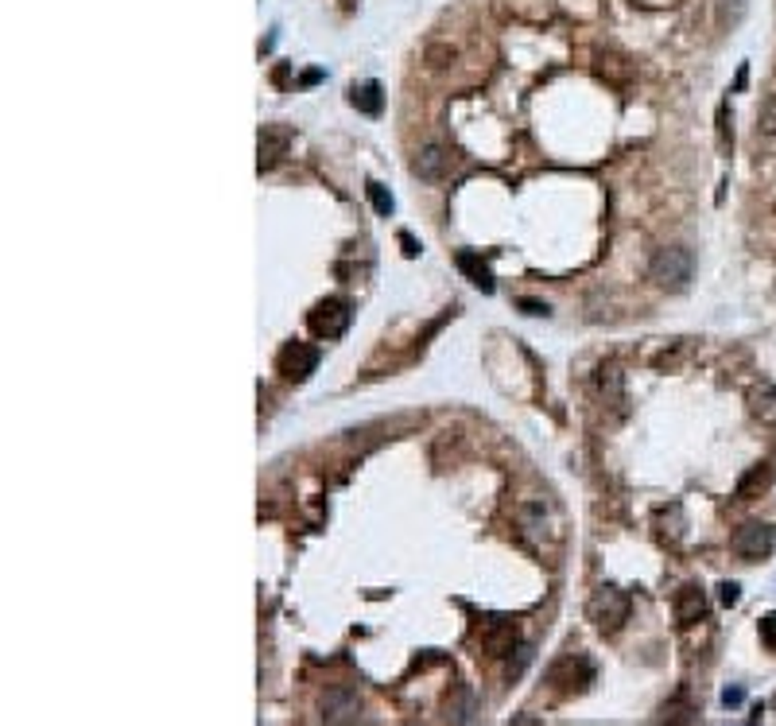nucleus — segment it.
Wrapping results in <instances>:
<instances>
[{
	"instance_id": "ddd939ff",
	"label": "nucleus",
	"mask_w": 776,
	"mask_h": 726,
	"mask_svg": "<svg viewBox=\"0 0 776 726\" xmlns=\"http://www.w3.org/2000/svg\"><path fill=\"white\" fill-rule=\"evenodd\" d=\"M551 680L563 683V691H582L594 680V665L590 660H582V657L563 660V665H556V672H551Z\"/></svg>"
},
{
	"instance_id": "a878e982",
	"label": "nucleus",
	"mask_w": 776,
	"mask_h": 726,
	"mask_svg": "<svg viewBox=\"0 0 776 726\" xmlns=\"http://www.w3.org/2000/svg\"><path fill=\"white\" fill-rule=\"evenodd\" d=\"M528 660H532V649H524L520 645V657H516V665H513V676H520V672H524V665Z\"/></svg>"
},
{
	"instance_id": "dca6fc26",
	"label": "nucleus",
	"mask_w": 776,
	"mask_h": 726,
	"mask_svg": "<svg viewBox=\"0 0 776 726\" xmlns=\"http://www.w3.org/2000/svg\"><path fill=\"white\" fill-rule=\"evenodd\" d=\"M769 482H772V463H757V466H753L749 474L738 482V497H741V501H749L753 494H761V489L769 486Z\"/></svg>"
},
{
	"instance_id": "9b49d317",
	"label": "nucleus",
	"mask_w": 776,
	"mask_h": 726,
	"mask_svg": "<svg viewBox=\"0 0 776 726\" xmlns=\"http://www.w3.org/2000/svg\"><path fill=\"white\" fill-rule=\"evenodd\" d=\"M288 144H292V128H284V125H264V128H260V144H257V152H260V171L280 164V156L288 152Z\"/></svg>"
},
{
	"instance_id": "5701e85b",
	"label": "nucleus",
	"mask_w": 776,
	"mask_h": 726,
	"mask_svg": "<svg viewBox=\"0 0 776 726\" xmlns=\"http://www.w3.org/2000/svg\"><path fill=\"white\" fill-rule=\"evenodd\" d=\"M761 641H764V649H769V653H776V610L761 617Z\"/></svg>"
},
{
	"instance_id": "bb28decb",
	"label": "nucleus",
	"mask_w": 776,
	"mask_h": 726,
	"mask_svg": "<svg viewBox=\"0 0 776 726\" xmlns=\"http://www.w3.org/2000/svg\"><path fill=\"white\" fill-rule=\"evenodd\" d=\"M741 699H746V696H741V688H730L726 696H722V703H726V707H738Z\"/></svg>"
},
{
	"instance_id": "f8f14e48",
	"label": "nucleus",
	"mask_w": 776,
	"mask_h": 726,
	"mask_svg": "<svg viewBox=\"0 0 776 726\" xmlns=\"http://www.w3.org/2000/svg\"><path fill=\"white\" fill-rule=\"evenodd\" d=\"M482 649L489 657H508L516 649V629L508 622H485L482 625Z\"/></svg>"
},
{
	"instance_id": "39448f33",
	"label": "nucleus",
	"mask_w": 776,
	"mask_h": 726,
	"mask_svg": "<svg viewBox=\"0 0 776 726\" xmlns=\"http://www.w3.org/2000/svg\"><path fill=\"white\" fill-rule=\"evenodd\" d=\"M307 327H311L315 338H338L349 327V303H342V299H323V303L311 307Z\"/></svg>"
},
{
	"instance_id": "6e6552de",
	"label": "nucleus",
	"mask_w": 776,
	"mask_h": 726,
	"mask_svg": "<svg viewBox=\"0 0 776 726\" xmlns=\"http://www.w3.org/2000/svg\"><path fill=\"white\" fill-rule=\"evenodd\" d=\"M451 152L446 148H439V144H428V148H420L416 152V159H412V171L423 179V183H439V179H446L451 175Z\"/></svg>"
},
{
	"instance_id": "cd10ccee",
	"label": "nucleus",
	"mask_w": 776,
	"mask_h": 726,
	"mask_svg": "<svg viewBox=\"0 0 776 726\" xmlns=\"http://www.w3.org/2000/svg\"><path fill=\"white\" fill-rule=\"evenodd\" d=\"M400 245H404V253H408V256H416V253H420V245H416V241H412V238H408V233H404V238H400Z\"/></svg>"
},
{
	"instance_id": "20e7f679",
	"label": "nucleus",
	"mask_w": 776,
	"mask_h": 726,
	"mask_svg": "<svg viewBox=\"0 0 776 726\" xmlns=\"http://www.w3.org/2000/svg\"><path fill=\"white\" fill-rule=\"evenodd\" d=\"M730 548H733V555H741L746 563L769 560V555L776 552V528L764 525V520H749V525H741L738 532H733Z\"/></svg>"
},
{
	"instance_id": "4be33fe9",
	"label": "nucleus",
	"mask_w": 776,
	"mask_h": 726,
	"mask_svg": "<svg viewBox=\"0 0 776 726\" xmlns=\"http://www.w3.org/2000/svg\"><path fill=\"white\" fill-rule=\"evenodd\" d=\"M730 105H718V148L722 152H730V144H733V128H730Z\"/></svg>"
},
{
	"instance_id": "412c9836",
	"label": "nucleus",
	"mask_w": 776,
	"mask_h": 726,
	"mask_svg": "<svg viewBox=\"0 0 776 726\" xmlns=\"http://www.w3.org/2000/svg\"><path fill=\"white\" fill-rule=\"evenodd\" d=\"M423 59H428V67H431V70H443V67H451V62H454V47H443V43H431V47H428V55H423Z\"/></svg>"
},
{
	"instance_id": "423d86ee",
	"label": "nucleus",
	"mask_w": 776,
	"mask_h": 726,
	"mask_svg": "<svg viewBox=\"0 0 776 726\" xmlns=\"http://www.w3.org/2000/svg\"><path fill=\"white\" fill-rule=\"evenodd\" d=\"M276 366H280V373L288 381H307L318 369V350L307 346V342H288L280 350V358H276Z\"/></svg>"
},
{
	"instance_id": "393cba45",
	"label": "nucleus",
	"mask_w": 776,
	"mask_h": 726,
	"mask_svg": "<svg viewBox=\"0 0 776 726\" xmlns=\"http://www.w3.org/2000/svg\"><path fill=\"white\" fill-rule=\"evenodd\" d=\"M520 311H524V315H548V303H536V299H520Z\"/></svg>"
},
{
	"instance_id": "0eeeda50",
	"label": "nucleus",
	"mask_w": 776,
	"mask_h": 726,
	"mask_svg": "<svg viewBox=\"0 0 776 726\" xmlns=\"http://www.w3.org/2000/svg\"><path fill=\"white\" fill-rule=\"evenodd\" d=\"M361 696L357 688H331L323 696V722H357Z\"/></svg>"
},
{
	"instance_id": "6ab92c4d",
	"label": "nucleus",
	"mask_w": 776,
	"mask_h": 726,
	"mask_svg": "<svg viewBox=\"0 0 776 726\" xmlns=\"http://www.w3.org/2000/svg\"><path fill=\"white\" fill-rule=\"evenodd\" d=\"M753 415H757L761 424H776V389H761L757 397H753Z\"/></svg>"
},
{
	"instance_id": "1a4fd4ad",
	"label": "nucleus",
	"mask_w": 776,
	"mask_h": 726,
	"mask_svg": "<svg viewBox=\"0 0 776 726\" xmlns=\"http://www.w3.org/2000/svg\"><path fill=\"white\" fill-rule=\"evenodd\" d=\"M594 74H598L602 82H610V85H618V90H625V85H629V78H633V62L625 59V55H618V51L598 47V51H594Z\"/></svg>"
},
{
	"instance_id": "aec40b11",
	"label": "nucleus",
	"mask_w": 776,
	"mask_h": 726,
	"mask_svg": "<svg viewBox=\"0 0 776 726\" xmlns=\"http://www.w3.org/2000/svg\"><path fill=\"white\" fill-rule=\"evenodd\" d=\"M365 195H369V202H373V210L385 214V218L392 214V206H396V202H392V195H388V190L380 187V183H365Z\"/></svg>"
},
{
	"instance_id": "4468645a",
	"label": "nucleus",
	"mask_w": 776,
	"mask_h": 726,
	"mask_svg": "<svg viewBox=\"0 0 776 726\" xmlns=\"http://www.w3.org/2000/svg\"><path fill=\"white\" fill-rule=\"evenodd\" d=\"M459 269L470 276V280L482 287V292H493V272H489V264H485L477 253H459Z\"/></svg>"
},
{
	"instance_id": "b1692460",
	"label": "nucleus",
	"mask_w": 776,
	"mask_h": 726,
	"mask_svg": "<svg viewBox=\"0 0 776 726\" xmlns=\"http://www.w3.org/2000/svg\"><path fill=\"white\" fill-rule=\"evenodd\" d=\"M718 591H722V602H726V606H733V602L741 598V586H738V583H722Z\"/></svg>"
},
{
	"instance_id": "2eb2a0df",
	"label": "nucleus",
	"mask_w": 776,
	"mask_h": 726,
	"mask_svg": "<svg viewBox=\"0 0 776 726\" xmlns=\"http://www.w3.org/2000/svg\"><path fill=\"white\" fill-rule=\"evenodd\" d=\"M598 392L605 404H613V408H621V369L618 366H602L598 369Z\"/></svg>"
},
{
	"instance_id": "f03ea898",
	"label": "nucleus",
	"mask_w": 776,
	"mask_h": 726,
	"mask_svg": "<svg viewBox=\"0 0 776 726\" xmlns=\"http://www.w3.org/2000/svg\"><path fill=\"white\" fill-rule=\"evenodd\" d=\"M691 272H695V256H691V249H684V245H664V249H656L652 261H648V276L660 287H672V292L687 287Z\"/></svg>"
},
{
	"instance_id": "7ed1b4c3",
	"label": "nucleus",
	"mask_w": 776,
	"mask_h": 726,
	"mask_svg": "<svg viewBox=\"0 0 776 726\" xmlns=\"http://www.w3.org/2000/svg\"><path fill=\"white\" fill-rule=\"evenodd\" d=\"M629 610H633L629 594L618 591V586H598L594 598H590V606H587L590 622L598 625L602 633H618V629L629 622Z\"/></svg>"
},
{
	"instance_id": "9d476101",
	"label": "nucleus",
	"mask_w": 776,
	"mask_h": 726,
	"mask_svg": "<svg viewBox=\"0 0 776 726\" xmlns=\"http://www.w3.org/2000/svg\"><path fill=\"white\" fill-rule=\"evenodd\" d=\"M672 610H676V622H679V625L699 622V617L707 614V591H703V586H695V583L679 586V591H676V602H672Z\"/></svg>"
},
{
	"instance_id": "f3484780",
	"label": "nucleus",
	"mask_w": 776,
	"mask_h": 726,
	"mask_svg": "<svg viewBox=\"0 0 776 726\" xmlns=\"http://www.w3.org/2000/svg\"><path fill=\"white\" fill-rule=\"evenodd\" d=\"M349 101L357 105V109H365V113H380V85L377 82H365V85H354L349 90Z\"/></svg>"
},
{
	"instance_id": "a211bd4d",
	"label": "nucleus",
	"mask_w": 776,
	"mask_h": 726,
	"mask_svg": "<svg viewBox=\"0 0 776 726\" xmlns=\"http://www.w3.org/2000/svg\"><path fill=\"white\" fill-rule=\"evenodd\" d=\"M757 141H776V93H769L757 113Z\"/></svg>"
},
{
	"instance_id": "f257e3e1",
	"label": "nucleus",
	"mask_w": 776,
	"mask_h": 726,
	"mask_svg": "<svg viewBox=\"0 0 776 726\" xmlns=\"http://www.w3.org/2000/svg\"><path fill=\"white\" fill-rule=\"evenodd\" d=\"M513 517H516L520 536L528 544H536V548H548V544L559 540V512L548 497H520Z\"/></svg>"
}]
</instances>
